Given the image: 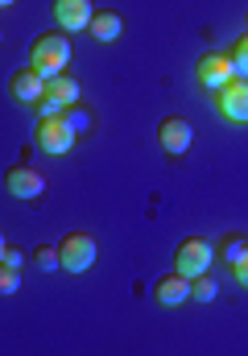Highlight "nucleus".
Here are the masks:
<instances>
[{
	"label": "nucleus",
	"instance_id": "obj_1",
	"mask_svg": "<svg viewBox=\"0 0 248 356\" xmlns=\"http://www.w3.org/2000/svg\"><path fill=\"white\" fill-rule=\"evenodd\" d=\"M67 63H71V38L67 33H42L33 46H29V67L42 75V79H54V75H63L67 71Z\"/></svg>",
	"mask_w": 248,
	"mask_h": 356
},
{
	"label": "nucleus",
	"instance_id": "obj_2",
	"mask_svg": "<svg viewBox=\"0 0 248 356\" xmlns=\"http://www.w3.org/2000/svg\"><path fill=\"white\" fill-rule=\"evenodd\" d=\"M211 266H215V245L207 236H186L178 245V253H174V269L182 277H199V273H207Z\"/></svg>",
	"mask_w": 248,
	"mask_h": 356
},
{
	"label": "nucleus",
	"instance_id": "obj_3",
	"mask_svg": "<svg viewBox=\"0 0 248 356\" xmlns=\"http://www.w3.org/2000/svg\"><path fill=\"white\" fill-rule=\"evenodd\" d=\"M71 104H79V79L63 71V75L46 79V95L33 104V112H38V116H58V112L71 108Z\"/></svg>",
	"mask_w": 248,
	"mask_h": 356
},
{
	"label": "nucleus",
	"instance_id": "obj_4",
	"mask_svg": "<svg viewBox=\"0 0 248 356\" xmlns=\"http://www.w3.org/2000/svg\"><path fill=\"white\" fill-rule=\"evenodd\" d=\"M58 257H63V269L67 273H87L95 266L99 249H95V236L91 232H67L63 245H58Z\"/></svg>",
	"mask_w": 248,
	"mask_h": 356
},
{
	"label": "nucleus",
	"instance_id": "obj_5",
	"mask_svg": "<svg viewBox=\"0 0 248 356\" xmlns=\"http://www.w3.org/2000/svg\"><path fill=\"white\" fill-rule=\"evenodd\" d=\"M75 141L79 137L71 133V124L63 116H38V149H46L50 158H63L75 149Z\"/></svg>",
	"mask_w": 248,
	"mask_h": 356
},
{
	"label": "nucleus",
	"instance_id": "obj_6",
	"mask_svg": "<svg viewBox=\"0 0 248 356\" xmlns=\"http://www.w3.org/2000/svg\"><path fill=\"white\" fill-rule=\"evenodd\" d=\"M211 95H215V112L224 120L248 124V79H232V83H224V88L211 91Z\"/></svg>",
	"mask_w": 248,
	"mask_h": 356
},
{
	"label": "nucleus",
	"instance_id": "obj_7",
	"mask_svg": "<svg viewBox=\"0 0 248 356\" xmlns=\"http://www.w3.org/2000/svg\"><path fill=\"white\" fill-rule=\"evenodd\" d=\"M195 79H199V88L220 91L224 83H232V79H236V67H232V58H228V54L211 50V54H203V58H199V67H195Z\"/></svg>",
	"mask_w": 248,
	"mask_h": 356
},
{
	"label": "nucleus",
	"instance_id": "obj_8",
	"mask_svg": "<svg viewBox=\"0 0 248 356\" xmlns=\"http://www.w3.org/2000/svg\"><path fill=\"white\" fill-rule=\"evenodd\" d=\"M158 145H162L170 158L186 154V149L195 145V129H190V120H182V116H165L162 124H158Z\"/></svg>",
	"mask_w": 248,
	"mask_h": 356
},
{
	"label": "nucleus",
	"instance_id": "obj_9",
	"mask_svg": "<svg viewBox=\"0 0 248 356\" xmlns=\"http://www.w3.org/2000/svg\"><path fill=\"white\" fill-rule=\"evenodd\" d=\"M4 186H8V195H13V199H42L46 178L38 175L29 162H21V166H13V170L4 175Z\"/></svg>",
	"mask_w": 248,
	"mask_h": 356
},
{
	"label": "nucleus",
	"instance_id": "obj_10",
	"mask_svg": "<svg viewBox=\"0 0 248 356\" xmlns=\"http://www.w3.org/2000/svg\"><path fill=\"white\" fill-rule=\"evenodd\" d=\"M91 0H54V21L63 33H83L91 25Z\"/></svg>",
	"mask_w": 248,
	"mask_h": 356
},
{
	"label": "nucleus",
	"instance_id": "obj_11",
	"mask_svg": "<svg viewBox=\"0 0 248 356\" xmlns=\"http://www.w3.org/2000/svg\"><path fill=\"white\" fill-rule=\"evenodd\" d=\"M8 95H13L21 108H33V104L46 95V79H42L33 67H25V71H17V75L8 79Z\"/></svg>",
	"mask_w": 248,
	"mask_h": 356
},
{
	"label": "nucleus",
	"instance_id": "obj_12",
	"mask_svg": "<svg viewBox=\"0 0 248 356\" xmlns=\"http://www.w3.org/2000/svg\"><path fill=\"white\" fill-rule=\"evenodd\" d=\"M154 298H158L162 307H182V302H190V277H182L178 269H174V273H165V277H158Z\"/></svg>",
	"mask_w": 248,
	"mask_h": 356
},
{
	"label": "nucleus",
	"instance_id": "obj_13",
	"mask_svg": "<svg viewBox=\"0 0 248 356\" xmlns=\"http://www.w3.org/2000/svg\"><path fill=\"white\" fill-rule=\"evenodd\" d=\"M87 29H91V38H95V42H116V38L124 33V17H120L116 8H95Z\"/></svg>",
	"mask_w": 248,
	"mask_h": 356
},
{
	"label": "nucleus",
	"instance_id": "obj_14",
	"mask_svg": "<svg viewBox=\"0 0 248 356\" xmlns=\"http://www.w3.org/2000/svg\"><path fill=\"white\" fill-rule=\"evenodd\" d=\"M58 116H63V120L71 124V133H75V137H87V133L95 129V116H91V112H87L83 104H71V108H63Z\"/></svg>",
	"mask_w": 248,
	"mask_h": 356
},
{
	"label": "nucleus",
	"instance_id": "obj_15",
	"mask_svg": "<svg viewBox=\"0 0 248 356\" xmlns=\"http://www.w3.org/2000/svg\"><path fill=\"white\" fill-rule=\"evenodd\" d=\"M215 294H220V286H215L211 269L199 273V277H190V298H195V302H215Z\"/></svg>",
	"mask_w": 248,
	"mask_h": 356
},
{
	"label": "nucleus",
	"instance_id": "obj_16",
	"mask_svg": "<svg viewBox=\"0 0 248 356\" xmlns=\"http://www.w3.org/2000/svg\"><path fill=\"white\" fill-rule=\"evenodd\" d=\"M33 266L42 269V273H54V269L63 266V257H58V249L42 245V249H33Z\"/></svg>",
	"mask_w": 248,
	"mask_h": 356
},
{
	"label": "nucleus",
	"instance_id": "obj_17",
	"mask_svg": "<svg viewBox=\"0 0 248 356\" xmlns=\"http://www.w3.org/2000/svg\"><path fill=\"white\" fill-rule=\"evenodd\" d=\"M228 58H232V67H236V79H248V33L228 50Z\"/></svg>",
	"mask_w": 248,
	"mask_h": 356
},
{
	"label": "nucleus",
	"instance_id": "obj_18",
	"mask_svg": "<svg viewBox=\"0 0 248 356\" xmlns=\"http://www.w3.org/2000/svg\"><path fill=\"white\" fill-rule=\"evenodd\" d=\"M21 290V269L0 261V294H17Z\"/></svg>",
	"mask_w": 248,
	"mask_h": 356
},
{
	"label": "nucleus",
	"instance_id": "obj_19",
	"mask_svg": "<svg viewBox=\"0 0 248 356\" xmlns=\"http://www.w3.org/2000/svg\"><path fill=\"white\" fill-rule=\"evenodd\" d=\"M245 249H248L245 236H228V241H224V266H236V261L245 257Z\"/></svg>",
	"mask_w": 248,
	"mask_h": 356
},
{
	"label": "nucleus",
	"instance_id": "obj_20",
	"mask_svg": "<svg viewBox=\"0 0 248 356\" xmlns=\"http://www.w3.org/2000/svg\"><path fill=\"white\" fill-rule=\"evenodd\" d=\"M232 273H236V282H240V286L248 290V249H245V257H240V261L232 266Z\"/></svg>",
	"mask_w": 248,
	"mask_h": 356
},
{
	"label": "nucleus",
	"instance_id": "obj_21",
	"mask_svg": "<svg viewBox=\"0 0 248 356\" xmlns=\"http://www.w3.org/2000/svg\"><path fill=\"white\" fill-rule=\"evenodd\" d=\"M4 261H8V266H17V269L25 266V257H21V253H17V249H8V253H4Z\"/></svg>",
	"mask_w": 248,
	"mask_h": 356
},
{
	"label": "nucleus",
	"instance_id": "obj_22",
	"mask_svg": "<svg viewBox=\"0 0 248 356\" xmlns=\"http://www.w3.org/2000/svg\"><path fill=\"white\" fill-rule=\"evenodd\" d=\"M4 253H8V241H4V232H0V261H4Z\"/></svg>",
	"mask_w": 248,
	"mask_h": 356
},
{
	"label": "nucleus",
	"instance_id": "obj_23",
	"mask_svg": "<svg viewBox=\"0 0 248 356\" xmlns=\"http://www.w3.org/2000/svg\"><path fill=\"white\" fill-rule=\"evenodd\" d=\"M8 4H13V0H0V8H8Z\"/></svg>",
	"mask_w": 248,
	"mask_h": 356
},
{
	"label": "nucleus",
	"instance_id": "obj_24",
	"mask_svg": "<svg viewBox=\"0 0 248 356\" xmlns=\"http://www.w3.org/2000/svg\"><path fill=\"white\" fill-rule=\"evenodd\" d=\"M0 46H4V29H0Z\"/></svg>",
	"mask_w": 248,
	"mask_h": 356
}]
</instances>
